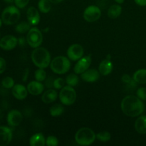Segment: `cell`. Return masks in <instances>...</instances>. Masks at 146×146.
<instances>
[{
  "label": "cell",
  "instance_id": "15",
  "mask_svg": "<svg viewBox=\"0 0 146 146\" xmlns=\"http://www.w3.org/2000/svg\"><path fill=\"white\" fill-rule=\"evenodd\" d=\"M11 93L17 100H24L27 97L28 90L22 84H15L11 88Z\"/></svg>",
  "mask_w": 146,
  "mask_h": 146
},
{
  "label": "cell",
  "instance_id": "36",
  "mask_svg": "<svg viewBox=\"0 0 146 146\" xmlns=\"http://www.w3.org/2000/svg\"><path fill=\"white\" fill-rule=\"evenodd\" d=\"M7 68V62L2 57H0V74H3Z\"/></svg>",
  "mask_w": 146,
  "mask_h": 146
},
{
  "label": "cell",
  "instance_id": "9",
  "mask_svg": "<svg viewBox=\"0 0 146 146\" xmlns=\"http://www.w3.org/2000/svg\"><path fill=\"white\" fill-rule=\"evenodd\" d=\"M84 54V50L82 46L78 44H74L70 46L67 50V56L70 60L76 61L82 58Z\"/></svg>",
  "mask_w": 146,
  "mask_h": 146
},
{
  "label": "cell",
  "instance_id": "16",
  "mask_svg": "<svg viewBox=\"0 0 146 146\" xmlns=\"http://www.w3.org/2000/svg\"><path fill=\"white\" fill-rule=\"evenodd\" d=\"M27 17L29 23L31 26H36L40 21V14L38 9L34 7H30L27 9Z\"/></svg>",
  "mask_w": 146,
  "mask_h": 146
},
{
  "label": "cell",
  "instance_id": "14",
  "mask_svg": "<svg viewBox=\"0 0 146 146\" xmlns=\"http://www.w3.org/2000/svg\"><path fill=\"white\" fill-rule=\"evenodd\" d=\"M81 78L83 81L88 83H94L98 81L100 78L99 71L94 68L87 69L83 74H81Z\"/></svg>",
  "mask_w": 146,
  "mask_h": 146
},
{
  "label": "cell",
  "instance_id": "24",
  "mask_svg": "<svg viewBox=\"0 0 146 146\" xmlns=\"http://www.w3.org/2000/svg\"><path fill=\"white\" fill-rule=\"evenodd\" d=\"M38 9L41 13L47 14L51 11V2L48 0H39L38 2Z\"/></svg>",
  "mask_w": 146,
  "mask_h": 146
},
{
  "label": "cell",
  "instance_id": "22",
  "mask_svg": "<svg viewBox=\"0 0 146 146\" xmlns=\"http://www.w3.org/2000/svg\"><path fill=\"white\" fill-rule=\"evenodd\" d=\"M122 7L119 4H113L108 9V17L111 19H116L121 14Z\"/></svg>",
  "mask_w": 146,
  "mask_h": 146
},
{
  "label": "cell",
  "instance_id": "32",
  "mask_svg": "<svg viewBox=\"0 0 146 146\" xmlns=\"http://www.w3.org/2000/svg\"><path fill=\"white\" fill-rule=\"evenodd\" d=\"M64 84H65V81L62 78H58L54 81L53 87L55 89H61L64 86Z\"/></svg>",
  "mask_w": 146,
  "mask_h": 146
},
{
  "label": "cell",
  "instance_id": "39",
  "mask_svg": "<svg viewBox=\"0 0 146 146\" xmlns=\"http://www.w3.org/2000/svg\"><path fill=\"white\" fill-rule=\"evenodd\" d=\"M52 4H59V3L62 2L64 0H48Z\"/></svg>",
  "mask_w": 146,
  "mask_h": 146
},
{
  "label": "cell",
  "instance_id": "28",
  "mask_svg": "<svg viewBox=\"0 0 146 146\" xmlns=\"http://www.w3.org/2000/svg\"><path fill=\"white\" fill-rule=\"evenodd\" d=\"M96 138L101 142H108L111 138V135L108 131H102L96 134Z\"/></svg>",
  "mask_w": 146,
  "mask_h": 146
},
{
  "label": "cell",
  "instance_id": "21",
  "mask_svg": "<svg viewBox=\"0 0 146 146\" xmlns=\"http://www.w3.org/2000/svg\"><path fill=\"white\" fill-rule=\"evenodd\" d=\"M135 129L138 133L146 134V115H141L135 122Z\"/></svg>",
  "mask_w": 146,
  "mask_h": 146
},
{
  "label": "cell",
  "instance_id": "12",
  "mask_svg": "<svg viewBox=\"0 0 146 146\" xmlns=\"http://www.w3.org/2000/svg\"><path fill=\"white\" fill-rule=\"evenodd\" d=\"M23 121V115L18 110H11L8 113L7 116V123L9 126L16 127L20 125Z\"/></svg>",
  "mask_w": 146,
  "mask_h": 146
},
{
  "label": "cell",
  "instance_id": "2",
  "mask_svg": "<svg viewBox=\"0 0 146 146\" xmlns=\"http://www.w3.org/2000/svg\"><path fill=\"white\" fill-rule=\"evenodd\" d=\"M31 60L34 65L40 68H46L51 64V55L46 48L37 47L31 53Z\"/></svg>",
  "mask_w": 146,
  "mask_h": 146
},
{
  "label": "cell",
  "instance_id": "27",
  "mask_svg": "<svg viewBox=\"0 0 146 146\" xmlns=\"http://www.w3.org/2000/svg\"><path fill=\"white\" fill-rule=\"evenodd\" d=\"M31 25L29 23L23 21V22L19 23V24L16 26L15 30L17 32L23 34V33L27 32V31H29V29H31Z\"/></svg>",
  "mask_w": 146,
  "mask_h": 146
},
{
  "label": "cell",
  "instance_id": "20",
  "mask_svg": "<svg viewBox=\"0 0 146 146\" xmlns=\"http://www.w3.org/2000/svg\"><path fill=\"white\" fill-rule=\"evenodd\" d=\"M29 144L31 146H44L46 144V139L41 133H36L30 138Z\"/></svg>",
  "mask_w": 146,
  "mask_h": 146
},
{
  "label": "cell",
  "instance_id": "30",
  "mask_svg": "<svg viewBox=\"0 0 146 146\" xmlns=\"http://www.w3.org/2000/svg\"><path fill=\"white\" fill-rule=\"evenodd\" d=\"M14 85H15V84H14V79L10 76L5 77V78H3L2 81H1V86H2L4 88H7V89L12 88Z\"/></svg>",
  "mask_w": 146,
  "mask_h": 146
},
{
  "label": "cell",
  "instance_id": "7",
  "mask_svg": "<svg viewBox=\"0 0 146 146\" xmlns=\"http://www.w3.org/2000/svg\"><path fill=\"white\" fill-rule=\"evenodd\" d=\"M27 41L31 48H37L41 46L43 41V35L41 31L36 27H32L28 31Z\"/></svg>",
  "mask_w": 146,
  "mask_h": 146
},
{
  "label": "cell",
  "instance_id": "8",
  "mask_svg": "<svg viewBox=\"0 0 146 146\" xmlns=\"http://www.w3.org/2000/svg\"><path fill=\"white\" fill-rule=\"evenodd\" d=\"M101 16V9L96 5L89 6L84 11V19L88 22H95L98 21Z\"/></svg>",
  "mask_w": 146,
  "mask_h": 146
},
{
  "label": "cell",
  "instance_id": "6",
  "mask_svg": "<svg viewBox=\"0 0 146 146\" xmlns=\"http://www.w3.org/2000/svg\"><path fill=\"white\" fill-rule=\"evenodd\" d=\"M59 99L62 104L65 106L74 104L76 99V92L74 87L68 85L63 87L59 93Z\"/></svg>",
  "mask_w": 146,
  "mask_h": 146
},
{
  "label": "cell",
  "instance_id": "40",
  "mask_svg": "<svg viewBox=\"0 0 146 146\" xmlns=\"http://www.w3.org/2000/svg\"><path fill=\"white\" fill-rule=\"evenodd\" d=\"M114 1H115V2L117 3V4H123V3L124 2V1H125V0H114Z\"/></svg>",
  "mask_w": 146,
  "mask_h": 146
},
{
  "label": "cell",
  "instance_id": "26",
  "mask_svg": "<svg viewBox=\"0 0 146 146\" xmlns=\"http://www.w3.org/2000/svg\"><path fill=\"white\" fill-rule=\"evenodd\" d=\"M78 77L76 74H70L66 78V84L70 86L74 87L78 84Z\"/></svg>",
  "mask_w": 146,
  "mask_h": 146
},
{
  "label": "cell",
  "instance_id": "13",
  "mask_svg": "<svg viewBox=\"0 0 146 146\" xmlns=\"http://www.w3.org/2000/svg\"><path fill=\"white\" fill-rule=\"evenodd\" d=\"M12 131L9 127L0 125V146H7L12 140Z\"/></svg>",
  "mask_w": 146,
  "mask_h": 146
},
{
  "label": "cell",
  "instance_id": "23",
  "mask_svg": "<svg viewBox=\"0 0 146 146\" xmlns=\"http://www.w3.org/2000/svg\"><path fill=\"white\" fill-rule=\"evenodd\" d=\"M134 81L139 84H146V69L142 68L135 71L133 76Z\"/></svg>",
  "mask_w": 146,
  "mask_h": 146
},
{
  "label": "cell",
  "instance_id": "3",
  "mask_svg": "<svg viewBox=\"0 0 146 146\" xmlns=\"http://www.w3.org/2000/svg\"><path fill=\"white\" fill-rule=\"evenodd\" d=\"M96 135L92 129L86 127L81 128L76 133L75 141L79 145H90L95 141Z\"/></svg>",
  "mask_w": 146,
  "mask_h": 146
},
{
  "label": "cell",
  "instance_id": "17",
  "mask_svg": "<svg viewBox=\"0 0 146 146\" xmlns=\"http://www.w3.org/2000/svg\"><path fill=\"white\" fill-rule=\"evenodd\" d=\"M44 86L41 82L38 81H31L27 86V90L30 94L33 96H38L44 91Z\"/></svg>",
  "mask_w": 146,
  "mask_h": 146
},
{
  "label": "cell",
  "instance_id": "41",
  "mask_svg": "<svg viewBox=\"0 0 146 146\" xmlns=\"http://www.w3.org/2000/svg\"><path fill=\"white\" fill-rule=\"evenodd\" d=\"M6 3H8V4H11V3L14 2V0H4Z\"/></svg>",
  "mask_w": 146,
  "mask_h": 146
},
{
  "label": "cell",
  "instance_id": "34",
  "mask_svg": "<svg viewBox=\"0 0 146 146\" xmlns=\"http://www.w3.org/2000/svg\"><path fill=\"white\" fill-rule=\"evenodd\" d=\"M121 80H122L123 82L125 83V84H131V85L135 86V84H136V82L134 81L133 78L132 79V78H131L128 74H124V75H123L122 78H121Z\"/></svg>",
  "mask_w": 146,
  "mask_h": 146
},
{
  "label": "cell",
  "instance_id": "31",
  "mask_svg": "<svg viewBox=\"0 0 146 146\" xmlns=\"http://www.w3.org/2000/svg\"><path fill=\"white\" fill-rule=\"evenodd\" d=\"M46 145L48 146H56L58 145V140L54 135H49L46 139Z\"/></svg>",
  "mask_w": 146,
  "mask_h": 146
},
{
  "label": "cell",
  "instance_id": "37",
  "mask_svg": "<svg viewBox=\"0 0 146 146\" xmlns=\"http://www.w3.org/2000/svg\"><path fill=\"white\" fill-rule=\"evenodd\" d=\"M135 4H138L141 7H145L146 6V0H134Z\"/></svg>",
  "mask_w": 146,
  "mask_h": 146
},
{
  "label": "cell",
  "instance_id": "19",
  "mask_svg": "<svg viewBox=\"0 0 146 146\" xmlns=\"http://www.w3.org/2000/svg\"><path fill=\"white\" fill-rule=\"evenodd\" d=\"M58 97V94L55 89L49 88L47 91L43 94L41 96V100L45 104H51V103L54 102L57 99Z\"/></svg>",
  "mask_w": 146,
  "mask_h": 146
},
{
  "label": "cell",
  "instance_id": "5",
  "mask_svg": "<svg viewBox=\"0 0 146 146\" xmlns=\"http://www.w3.org/2000/svg\"><path fill=\"white\" fill-rule=\"evenodd\" d=\"M21 13L17 7L9 6L3 10L1 13V19L6 25H13L19 20Z\"/></svg>",
  "mask_w": 146,
  "mask_h": 146
},
{
  "label": "cell",
  "instance_id": "1",
  "mask_svg": "<svg viewBox=\"0 0 146 146\" xmlns=\"http://www.w3.org/2000/svg\"><path fill=\"white\" fill-rule=\"evenodd\" d=\"M121 110L127 116L137 117L143 113L145 106L142 100L133 95L126 96L121 101Z\"/></svg>",
  "mask_w": 146,
  "mask_h": 146
},
{
  "label": "cell",
  "instance_id": "25",
  "mask_svg": "<svg viewBox=\"0 0 146 146\" xmlns=\"http://www.w3.org/2000/svg\"><path fill=\"white\" fill-rule=\"evenodd\" d=\"M64 108L61 104H55L50 108L49 112L51 116L57 117L61 115L64 113Z\"/></svg>",
  "mask_w": 146,
  "mask_h": 146
},
{
  "label": "cell",
  "instance_id": "4",
  "mask_svg": "<svg viewBox=\"0 0 146 146\" xmlns=\"http://www.w3.org/2000/svg\"><path fill=\"white\" fill-rule=\"evenodd\" d=\"M69 58L64 56H58L55 57L50 64V68L54 74H65L69 71L71 68V62Z\"/></svg>",
  "mask_w": 146,
  "mask_h": 146
},
{
  "label": "cell",
  "instance_id": "35",
  "mask_svg": "<svg viewBox=\"0 0 146 146\" xmlns=\"http://www.w3.org/2000/svg\"><path fill=\"white\" fill-rule=\"evenodd\" d=\"M29 0H14V4L16 7L19 9H23L28 5Z\"/></svg>",
  "mask_w": 146,
  "mask_h": 146
},
{
  "label": "cell",
  "instance_id": "29",
  "mask_svg": "<svg viewBox=\"0 0 146 146\" xmlns=\"http://www.w3.org/2000/svg\"><path fill=\"white\" fill-rule=\"evenodd\" d=\"M34 77H35V79L36 81H40V82L45 81L46 78V73L44 71V68H38V69H37L35 71Z\"/></svg>",
  "mask_w": 146,
  "mask_h": 146
},
{
  "label": "cell",
  "instance_id": "33",
  "mask_svg": "<svg viewBox=\"0 0 146 146\" xmlns=\"http://www.w3.org/2000/svg\"><path fill=\"white\" fill-rule=\"evenodd\" d=\"M136 95L142 101H146V88L141 87L136 91Z\"/></svg>",
  "mask_w": 146,
  "mask_h": 146
},
{
  "label": "cell",
  "instance_id": "38",
  "mask_svg": "<svg viewBox=\"0 0 146 146\" xmlns=\"http://www.w3.org/2000/svg\"><path fill=\"white\" fill-rule=\"evenodd\" d=\"M25 43V41H24V37H20L18 39V44H19L20 46H23Z\"/></svg>",
  "mask_w": 146,
  "mask_h": 146
},
{
  "label": "cell",
  "instance_id": "10",
  "mask_svg": "<svg viewBox=\"0 0 146 146\" xmlns=\"http://www.w3.org/2000/svg\"><path fill=\"white\" fill-rule=\"evenodd\" d=\"M91 56L88 55L86 56H83L82 58L78 60L76 64H75L74 68V71L75 74H81L88 69L91 64Z\"/></svg>",
  "mask_w": 146,
  "mask_h": 146
},
{
  "label": "cell",
  "instance_id": "42",
  "mask_svg": "<svg viewBox=\"0 0 146 146\" xmlns=\"http://www.w3.org/2000/svg\"><path fill=\"white\" fill-rule=\"evenodd\" d=\"M2 19H1V18H0V27H1V24H2Z\"/></svg>",
  "mask_w": 146,
  "mask_h": 146
},
{
  "label": "cell",
  "instance_id": "11",
  "mask_svg": "<svg viewBox=\"0 0 146 146\" xmlns=\"http://www.w3.org/2000/svg\"><path fill=\"white\" fill-rule=\"evenodd\" d=\"M18 44V39L14 36L7 35L0 39V48L4 51H11Z\"/></svg>",
  "mask_w": 146,
  "mask_h": 146
},
{
  "label": "cell",
  "instance_id": "18",
  "mask_svg": "<svg viewBox=\"0 0 146 146\" xmlns=\"http://www.w3.org/2000/svg\"><path fill=\"white\" fill-rule=\"evenodd\" d=\"M113 68V63L111 62L109 58L104 59L100 63L99 66H98V71L100 74L103 76H108L112 72Z\"/></svg>",
  "mask_w": 146,
  "mask_h": 146
}]
</instances>
